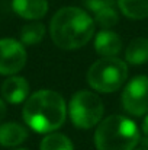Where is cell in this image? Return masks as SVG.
Wrapping results in <instances>:
<instances>
[{
    "label": "cell",
    "mask_w": 148,
    "mask_h": 150,
    "mask_svg": "<svg viewBox=\"0 0 148 150\" xmlns=\"http://www.w3.org/2000/svg\"><path fill=\"white\" fill-rule=\"evenodd\" d=\"M28 139V130L18 122L0 124V146L16 147Z\"/></svg>",
    "instance_id": "11"
},
{
    "label": "cell",
    "mask_w": 148,
    "mask_h": 150,
    "mask_svg": "<svg viewBox=\"0 0 148 150\" xmlns=\"http://www.w3.org/2000/svg\"><path fill=\"white\" fill-rule=\"evenodd\" d=\"M12 7L20 18L29 21H38L47 15L48 1L47 0H13Z\"/></svg>",
    "instance_id": "10"
},
{
    "label": "cell",
    "mask_w": 148,
    "mask_h": 150,
    "mask_svg": "<svg viewBox=\"0 0 148 150\" xmlns=\"http://www.w3.org/2000/svg\"><path fill=\"white\" fill-rule=\"evenodd\" d=\"M128 77V67L125 61L116 57H102L87 71L89 85L103 93H110L122 88Z\"/></svg>",
    "instance_id": "4"
},
{
    "label": "cell",
    "mask_w": 148,
    "mask_h": 150,
    "mask_svg": "<svg viewBox=\"0 0 148 150\" xmlns=\"http://www.w3.org/2000/svg\"><path fill=\"white\" fill-rule=\"evenodd\" d=\"M121 12L129 19H145L148 18V0H118Z\"/></svg>",
    "instance_id": "13"
},
{
    "label": "cell",
    "mask_w": 148,
    "mask_h": 150,
    "mask_svg": "<svg viewBox=\"0 0 148 150\" xmlns=\"http://www.w3.org/2000/svg\"><path fill=\"white\" fill-rule=\"evenodd\" d=\"M125 58L131 64H144L148 61V40L135 38L129 42L125 51Z\"/></svg>",
    "instance_id": "12"
},
{
    "label": "cell",
    "mask_w": 148,
    "mask_h": 150,
    "mask_svg": "<svg viewBox=\"0 0 148 150\" xmlns=\"http://www.w3.org/2000/svg\"><path fill=\"white\" fill-rule=\"evenodd\" d=\"M95 48L100 57H116L122 50V40L116 32L103 29L96 35Z\"/></svg>",
    "instance_id": "9"
},
{
    "label": "cell",
    "mask_w": 148,
    "mask_h": 150,
    "mask_svg": "<svg viewBox=\"0 0 148 150\" xmlns=\"http://www.w3.org/2000/svg\"><path fill=\"white\" fill-rule=\"evenodd\" d=\"M67 115L62 96L54 91L42 89L32 93L23 105V121L36 133H51L60 128Z\"/></svg>",
    "instance_id": "2"
},
{
    "label": "cell",
    "mask_w": 148,
    "mask_h": 150,
    "mask_svg": "<svg viewBox=\"0 0 148 150\" xmlns=\"http://www.w3.org/2000/svg\"><path fill=\"white\" fill-rule=\"evenodd\" d=\"M122 105L126 112L141 117L148 112V77L137 76L125 86L122 92Z\"/></svg>",
    "instance_id": "6"
},
{
    "label": "cell",
    "mask_w": 148,
    "mask_h": 150,
    "mask_svg": "<svg viewBox=\"0 0 148 150\" xmlns=\"http://www.w3.org/2000/svg\"><path fill=\"white\" fill-rule=\"evenodd\" d=\"M15 150H28V149H23V147H20V149H15Z\"/></svg>",
    "instance_id": "21"
},
{
    "label": "cell",
    "mask_w": 148,
    "mask_h": 150,
    "mask_svg": "<svg viewBox=\"0 0 148 150\" xmlns=\"http://www.w3.org/2000/svg\"><path fill=\"white\" fill-rule=\"evenodd\" d=\"M6 111H7V108H6V103L3 102V99H0V121L6 117Z\"/></svg>",
    "instance_id": "18"
},
{
    "label": "cell",
    "mask_w": 148,
    "mask_h": 150,
    "mask_svg": "<svg viewBox=\"0 0 148 150\" xmlns=\"http://www.w3.org/2000/svg\"><path fill=\"white\" fill-rule=\"evenodd\" d=\"M142 131H144L145 136H148V115L144 118V122H142Z\"/></svg>",
    "instance_id": "19"
},
{
    "label": "cell",
    "mask_w": 148,
    "mask_h": 150,
    "mask_svg": "<svg viewBox=\"0 0 148 150\" xmlns=\"http://www.w3.org/2000/svg\"><path fill=\"white\" fill-rule=\"evenodd\" d=\"M140 142L137 124L122 115H112L99 122L95 133L97 150H134Z\"/></svg>",
    "instance_id": "3"
},
{
    "label": "cell",
    "mask_w": 148,
    "mask_h": 150,
    "mask_svg": "<svg viewBox=\"0 0 148 150\" xmlns=\"http://www.w3.org/2000/svg\"><path fill=\"white\" fill-rule=\"evenodd\" d=\"M118 21H119V15H118V12L113 6L103 7L95 13V23H97L99 26H102L105 29L115 26L118 23Z\"/></svg>",
    "instance_id": "16"
},
{
    "label": "cell",
    "mask_w": 148,
    "mask_h": 150,
    "mask_svg": "<svg viewBox=\"0 0 148 150\" xmlns=\"http://www.w3.org/2000/svg\"><path fill=\"white\" fill-rule=\"evenodd\" d=\"M68 114L76 127L89 130L100 122L103 117V103L96 93L80 91L74 93L70 100Z\"/></svg>",
    "instance_id": "5"
},
{
    "label": "cell",
    "mask_w": 148,
    "mask_h": 150,
    "mask_svg": "<svg viewBox=\"0 0 148 150\" xmlns=\"http://www.w3.org/2000/svg\"><path fill=\"white\" fill-rule=\"evenodd\" d=\"M1 95L12 105L22 103L29 95V83L22 76H10L1 85Z\"/></svg>",
    "instance_id": "8"
},
{
    "label": "cell",
    "mask_w": 148,
    "mask_h": 150,
    "mask_svg": "<svg viewBox=\"0 0 148 150\" xmlns=\"http://www.w3.org/2000/svg\"><path fill=\"white\" fill-rule=\"evenodd\" d=\"M49 32L54 44L62 50L86 45L95 32V21L83 9L68 6L60 9L51 19Z\"/></svg>",
    "instance_id": "1"
},
{
    "label": "cell",
    "mask_w": 148,
    "mask_h": 150,
    "mask_svg": "<svg viewBox=\"0 0 148 150\" xmlns=\"http://www.w3.org/2000/svg\"><path fill=\"white\" fill-rule=\"evenodd\" d=\"M41 150H74L71 140L60 133H51L41 142Z\"/></svg>",
    "instance_id": "15"
},
{
    "label": "cell",
    "mask_w": 148,
    "mask_h": 150,
    "mask_svg": "<svg viewBox=\"0 0 148 150\" xmlns=\"http://www.w3.org/2000/svg\"><path fill=\"white\" fill-rule=\"evenodd\" d=\"M26 64V50L22 42L3 38L0 40V74L13 76Z\"/></svg>",
    "instance_id": "7"
},
{
    "label": "cell",
    "mask_w": 148,
    "mask_h": 150,
    "mask_svg": "<svg viewBox=\"0 0 148 150\" xmlns=\"http://www.w3.org/2000/svg\"><path fill=\"white\" fill-rule=\"evenodd\" d=\"M45 35V26L41 22H31L20 31V42L23 45H36Z\"/></svg>",
    "instance_id": "14"
},
{
    "label": "cell",
    "mask_w": 148,
    "mask_h": 150,
    "mask_svg": "<svg viewBox=\"0 0 148 150\" xmlns=\"http://www.w3.org/2000/svg\"><path fill=\"white\" fill-rule=\"evenodd\" d=\"M137 150H148V147H145V146H141V147H138Z\"/></svg>",
    "instance_id": "20"
},
{
    "label": "cell",
    "mask_w": 148,
    "mask_h": 150,
    "mask_svg": "<svg viewBox=\"0 0 148 150\" xmlns=\"http://www.w3.org/2000/svg\"><path fill=\"white\" fill-rule=\"evenodd\" d=\"M83 1H84V6L93 13L99 12L103 7L113 6V0H83Z\"/></svg>",
    "instance_id": "17"
}]
</instances>
